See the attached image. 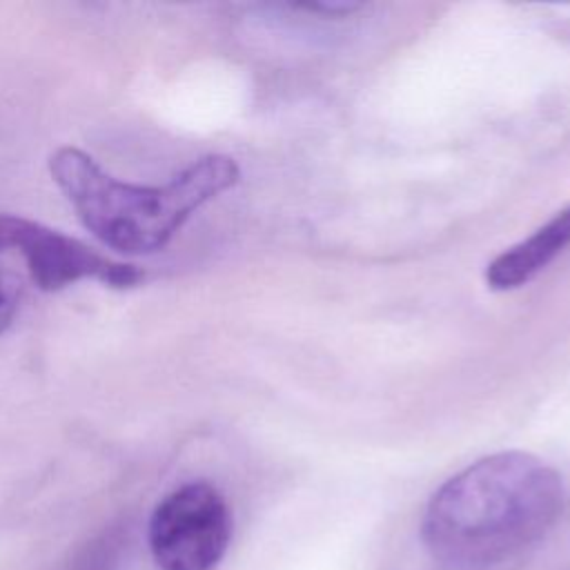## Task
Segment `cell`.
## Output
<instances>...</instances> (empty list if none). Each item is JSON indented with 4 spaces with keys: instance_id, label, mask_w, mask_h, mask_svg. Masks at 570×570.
Here are the masks:
<instances>
[{
    "instance_id": "cell-3",
    "label": "cell",
    "mask_w": 570,
    "mask_h": 570,
    "mask_svg": "<svg viewBox=\"0 0 570 570\" xmlns=\"http://www.w3.org/2000/svg\"><path fill=\"white\" fill-rule=\"evenodd\" d=\"M232 539L225 497L205 481L169 492L149 521V548L160 570H212Z\"/></svg>"
},
{
    "instance_id": "cell-5",
    "label": "cell",
    "mask_w": 570,
    "mask_h": 570,
    "mask_svg": "<svg viewBox=\"0 0 570 570\" xmlns=\"http://www.w3.org/2000/svg\"><path fill=\"white\" fill-rule=\"evenodd\" d=\"M570 245V205L550 218L528 238L501 252L490 261L485 281L492 289H517L530 283Z\"/></svg>"
},
{
    "instance_id": "cell-7",
    "label": "cell",
    "mask_w": 570,
    "mask_h": 570,
    "mask_svg": "<svg viewBox=\"0 0 570 570\" xmlns=\"http://www.w3.org/2000/svg\"><path fill=\"white\" fill-rule=\"evenodd\" d=\"M296 9H305V11H314V13H325V16H350L352 11L361 9L358 2L352 0H321V2H305V4H296Z\"/></svg>"
},
{
    "instance_id": "cell-6",
    "label": "cell",
    "mask_w": 570,
    "mask_h": 570,
    "mask_svg": "<svg viewBox=\"0 0 570 570\" xmlns=\"http://www.w3.org/2000/svg\"><path fill=\"white\" fill-rule=\"evenodd\" d=\"M20 292H22L20 281L11 272L0 269V332H4L11 318L16 316Z\"/></svg>"
},
{
    "instance_id": "cell-1",
    "label": "cell",
    "mask_w": 570,
    "mask_h": 570,
    "mask_svg": "<svg viewBox=\"0 0 570 570\" xmlns=\"http://www.w3.org/2000/svg\"><path fill=\"white\" fill-rule=\"evenodd\" d=\"M563 508V483L534 454L483 456L430 499L421 537L448 570H490L539 541Z\"/></svg>"
},
{
    "instance_id": "cell-4",
    "label": "cell",
    "mask_w": 570,
    "mask_h": 570,
    "mask_svg": "<svg viewBox=\"0 0 570 570\" xmlns=\"http://www.w3.org/2000/svg\"><path fill=\"white\" fill-rule=\"evenodd\" d=\"M4 247L22 254L31 281L45 292H58L85 278L125 289L145 278L140 267L114 261L78 238L22 216L0 214V249Z\"/></svg>"
},
{
    "instance_id": "cell-2",
    "label": "cell",
    "mask_w": 570,
    "mask_h": 570,
    "mask_svg": "<svg viewBox=\"0 0 570 570\" xmlns=\"http://www.w3.org/2000/svg\"><path fill=\"white\" fill-rule=\"evenodd\" d=\"M82 225L122 254L163 249L180 225L207 200L236 185L240 171L229 156H205L165 185H134L109 176L91 156L62 147L49 160Z\"/></svg>"
}]
</instances>
